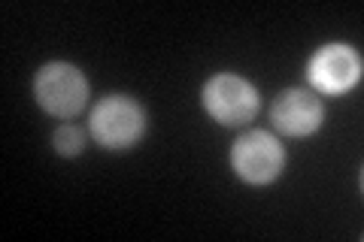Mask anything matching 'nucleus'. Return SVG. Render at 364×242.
I'll list each match as a JSON object with an SVG mask.
<instances>
[{
	"label": "nucleus",
	"mask_w": 364,
	"mask_h": 242,
	"mask_svg": "<svg viewBox=\"0 0 364 242\" xmlns=\"http://www.w3.org/2000/svg\"><path fill=\"white\" fill-rule=\"evenodd\" d=\"M33 94H37L40 106L55 119H73L88 103V79L73 64L52 61L37 70Z\"/></svg>",
	"instance_id": "2"
},
{
	"label": "nucleus",
	"mask_w": 364,
	"mask_h": 242,
	"mask_svg": "<svg viewBox=\"0 0 364 242\" xmlns=\"http://www.w3.org/2000/svg\"><path fill=\"white\" fill-rule=\"evenodd\" d=\"M88 131L97 140V145L122 152L143 140L146 133V112L136 100L124 94L104 97L88 115Z\"/></svg>",
	"instance_id": "1"
},
{
	"label": "nucleus",
	"mask_w": 364,
	"mask_h": 242,
	"mask_svg": "<svg viewBox=\"0 0 364 242\" xmlns=\"http://www.w3.org/2000/svg\"><path fill=\"white\" fill-rule=\"evenodd\" d=\"M270 119L273 124L289 133V136H310L322 128L325 121V109H322V100H318L313 91H304V88H289L277 97L270 109Z\"/></svg>",
	"instance_id": "6"
},
{
	"label": "nucleus",
	"mask_w": 364,
	"mask_h": 242,
	"mask_svg": "<svg viewBox=\"0 0 364 242\" xmlns=\"http://www.w3.org/2000/svg\"><path fill=\"white\" fill-rule=\"evenodd\" d=\"M203 109L225 128L246 124L258 112V88L237 73H215L203 85Z\"/></svg>",
	"instance_id": "3"
},
{
	"label": "nucleus",
	"mask_w": 364,
	"mask_h": 242,
	"mask_svg": "<svg viewBox=\"0 0 364 242\" xmlns=\"http://www.w3.org/2000/svg\"><path fill=\"white\" fill-rule=\"evenodd\" d=\"M52 143H55V152H58V155L73 158V155H79L85 148V133L79 131L76 124H61V128L55 131Z\"/></svg>",
	"instance_id": "7"
},
{
	"label": "nucleus",
	"mask_w": 364,
	"mask_h": 242,
	"mask_svg": "<svg viewBox=\"0 0 364 242\" xmlns=\"http://www.w3.org/2000/svg\"><path fill=\"white\" fill-rule=\"evenodd\" d=\"M306 79H310V85L316 91H322L328 97L346 94L361 79V57L352 45H343V43L322 45L310 57V64H306Z\"/></svg>",
	"instance_id": "5"
},
{
	"label": "nucleus",
	"mask_w": 364,
	"mask_h": 242,
	"mask_svg": "<svg viewBox=\"0 0 364 242\" xmlns=\"http://www.w3.org/2000/svg\"><path fill=\"white\" fill-rule=\"evenodd\" d=\"M231 167L249 185H270L286 167V148L267 131H249L231 148Z\"/></svg>",
	"instance_id": "4"
}]
</instances>
